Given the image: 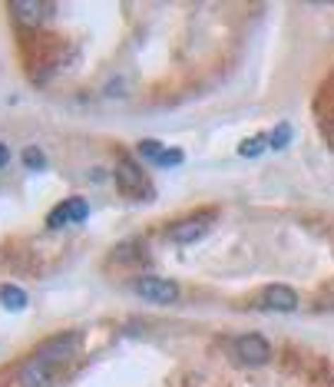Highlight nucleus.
<instances>
[{
	"label": "nucleus",
	"instance_id": "f257e3e1",
	"mask_svg": "<svg viewBox=\"0 0 334 387\" xmlns=\"http://www.w3.org/2000/svg\"><path fill=\"white\" fill-rule=\"evenodd\" d=\"M76 348H80V338H76V334H60L54 341H47L44 348L20 367V384L23 387H47L56 377L60 364H66V361L76 355Z\"/></svg>",
	"mask_w": 334,
	"mask_h": 387
},
{
	"label": "nucleus",
	"instance_id": "f03ea898",
	"mask_svg": "<svg viewBox=\"0 0 334 387\" xmlns=\"http://www.w3.org/2000/svg\"><path fill=\"white\" fill-rule=\"evenodd\" d=\"M116 183H119V192L130 195V199H152V195H156L149 179L142 176V169L132 159H123L116 166Z\"/></svg>",
	"mask_w": 334,
	"mask_h": 387
},
{
	"label": "nucleus",
	"instance_id": "7ed1b4c3",
	"mask_svg": "<svg viewBox=\"0 0 334 387\" xmlns=\"http://www.w3.org/2000/svg\"><path fill=\"white\" fill-rule=\"evenodd\" d=\"M132 291L142 301H152V305H173V301H179V285L169 278H156V275L136 278L132 281Z\"/></svg>",
	"mask_w": 334,
	"mask_h": 387
},
{
	"label": "nucleus",
	"instance_id": "20e7f679",
	"mask_svg": "<svg viewBox=\"0 0 334 387\" xmlns=\"http://www.w3.org/2000/svg\"><path fill=\"white\" fill-rule=\"evenodd\" d=\"M235 355H238L242 364L259 367V364H265V361L271 357V344H268L265 334H242V338L235 341Z\"/></svg>",
	"mask_w": 334,
	"mask_h": 387
},
{
	"label": "nucleus",
	"instance_id": "39448f33",
	"mask_svg": "<svg viewBox=\"0 0 334 387\" xmlns=\"http://www.w3.org/2000/svg\"><path fill=\"white\" fill-rule=\"evenodd\" d=\"M209 222H212V215H192L185 222H175L169 228V238L173 242H195V238H202L209 232Z\"/></svg>",
	"mask_w": 334,
	"mask_h": 387
},
{
	"label": "nucleus",
	"instance_id": "423d86ee",
	"mask_svg": "<svg viewBox=\"0 0 334 387\" xmlns=\"http://www.w3.org/2000/svg\"><path fill=\"white\" fill-rule=\"evenodd\" d=\"M261 305L265 308H271V312H281L288 314L298 308V295H295V288H288V285H271V288H265V298H261Z\"/></svg>",
	"mask_w": 334,
	"mask_h": 387
},
{
	"label": "nucleus",
	"instance_id": "0eeeda50",
	"mask_svg": "<svg viewBox=\"0 0 334 387\" xmlns=\"http://www.w3.org/2000/svg\"><path fill=\"white\" fill-rule=\"evenodd\" d=\"M11 13L17 17V23H23V27H40L44 17L50 13V7L40 4V0H20V4H11Z\"/></svg>",
	"mask_w": 334,
	"mask_h": 387
},
{
	"label": "nucleus",
	"instance_id": "6e6552de",
	"mask_svg": "<svg viewBox=\"0 0 334 387\" xmlns=\"http://www.w3.org/2000/svg\"><path fill=\"white\" fill-rule=\"evenodd\" d=\"M0 305L7 312H20V308H27V291L17 288V285H4L0 288Z\"/></svg>",
	"mask_w": 334,
	"mask_h": 387
},
{
	"label": "nucleus",
	"instance_id": "1a4fd4ad",
	"mask_svg": "<svg viewBox=\"0 0 334 387\" xmlns=\"http://www.w3.org/2000/svg\"><path fill=\"white\" fill-rule=\"evenodd\" d=\"M265 146H268V140H265V136H248V140L238 142V156L255 159V156H261V152H265Z\"/></svg>",
	"mask_w": 334,
	"mask_h": 387
},
{
	"label": "nucleus",
	"instance_id": "9d476101",
	"mask_svg": "<svg viewBox=\"0 0 334 387\" xmlns=\"http://www.w3.org/2000/svg\"><path fill=\"white\" fill-rule=\"evenodd\" d=\"M136 152H140L142 159H149V162H159V156L166 149H162V142H156V140H142L140 146H136Z\"/></svg>",
	"mask_w": 334,
	"mask_h": 387
},
{
	"label": "nucleus",
	"instance_id": "9b49d317",
	"mask_svg": "<svg viewBox=\"0 0 334 387\" xmlns=\"http://www.w3.org/2000/svg\"><path fill=\"white\" fill-rule=\"evenodd\" d=\"M66 222H70V205L66 202H60L54 212L47 215V228H63Z\"/></svg>",
	"mask_w": 334,
	"mask_h": 387
},
{
	"label": "nucleus",
	"instance_id": "f8f14e48",
	"mask_svg": "<svg viewBox=\"0 0 334 387\" xmlns=\"http://www.w3.org/2000/svg\"><path fill=\"white\" fill-rule=\"evenodd\" d=\"M23 166H27V169H47V156L37 149V146H27V149H23Z\"/></svg>",
	"mask_w": 334,
	"mask_h": 387
},
{
	"label": "nucleus",
	"instance_id": "ddd939ff",
	"mask_svg": "<svg viewBox=\"0 0 334 387\" xmlns=\"http://www.w3.org/2000/svg\"><path fill=\"white\" fill-rule=\"evenodd\" d=\"M291 142V126L288 123H281V126H275V133H271V140H268V146L271 149H285Z\"/></svg>",
	"mask_w": 334,
	"mask_h": 387
},
{
	"label": "nucleus",
	"instance_id": "4468645a",
	"mask_svg": "<svg viewBox=\"0 0 334 387\" xmlns=\"http://www.w3.org/2000/svg\"><path fill=\"white\" fill-rule=\"evenodd\" d=\"M66 205H70V222H83L89 215L87 199H66Z\"/></svg>",
	"mask_w": 334,
	"mask_h": 387
},
{
	"label": "nucleus",
	"instance_id": "2eb2a0df",
	"mask_svg": "<svg viewBox=\"0 0 334 387\" xmlns=\"http://www.w3.org/2000/svg\"><path fill=\"white\" fill-rule=\"evenodd\" d=\"M183 159H185L183 149H166V152L159 156V162H156V166H179Z\"/></svg>",
	"mask_w": 334,
	"mask_h": 387
},
{
	"label": "nucleus",
	"instance_id": "dca6fc26",
	"mask_svg": "<svg viewBox=\"0 0 334 387\" xmlns=\"http://www.w3.org/2000/svg\"><path fill=\"white\" fill-rule=\"evenodd\" d=\"M7 162H11V149H7V146H4V142H0V169H4V166H7Z\"/></svg>",
	"mask_w": 334,
	"mask_h": 387
}]
</instances>
